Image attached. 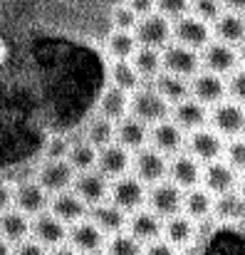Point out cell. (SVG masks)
<instances>
[{
	"mask_svg": "<svg viewBox=\"0 0 245 255\" xmlns=\"http://www.w3.org/2000/svg\"><path fill=\"white\" fill-rule=\"evenodd\" d=\"M131 151H126L124 146H119L117 141L99 149L97 154V171L104 178H122L126 176V171L131 169Z\"/></svg>",
	"mask_w": 245,
	"mask_h": 255,
	"instance_id": "cell-20",
	"label": "cell"
},
{
	"mask_svg": "<svg viewBox=\"0 0 245 255\" xmlns=\"http://www.w3.org/2000/svg\"><path fill=\"white\" fill-rule=\"evenodd\" d=\"M188 92H191V99H196L198 104H203L208 109V107H216V104L223 102V97H226V82H223V77L203 70L196 77H191Z\"/></svg>",
	"mask_w": 245,
	"mask_h": 255,
	"instance_id": "cell-14",
	"label": "cell"
},
{
	"mask_svg": "<svg viewBox=\"0 0 245 255\" xmlns=\"http://www.w3.org/2000/svg\"><path fill=\"white\" fill-rule=\"evenodd\" d=\"M156 12L168 20H178L191 12V0H156Z\"/></svg>",
	"mask_w": 245,
	"mask_h": 255,
	"instance_id": "cell-42",
	"label": "cell"
},
{
	"mask_svg": "<svg viewBox=\"0 0 245 255\" xmlns=\"http://www.w3.org/2000/svg\"><path fill=\"white\" fill-rule=\"evenodd\" d=\"M30 226H32L30 216L20 213L17 208H10V211H5L0 216V238L5 243H10V246H17V243L27 241Z\"/></svg>",
	"mask_w": 245,
	"mask_h": 255,
	"instance_id": "cell-30",
	"label": "cell"
},
{
	"mask_svg": "<svg viewBox=\"0 0 245 255\" xmlns=\"http://www.w3.org/2000/svg\"><path fill=\"white\" fill-rule=\"evenodd\" d=\"M50 255H80V253H77L72 246H65V243H62V246L52 248V253H50Z\"/></svg>",
	"mask_w": 245,
	"mask_h": 255,
	"instance_id": "cell-50",
	"label": "cell"
},
{
	"mask_svg": "<svg viewBox=\"0 0 245 255\" xmlns=\"http://www.w3.org/2000/svg\"><path fill=\"white\" fill-rule=\"evenodd\" d=\"M139 42L134 37V32H119V30H112L104 40V57L109 62L114 60H131L134 52H136Z\"/></svg>",
	"mask_w": 245,
	"mask_h": 255,
	"instance_id": "cell-31",
	"label": "cell"
},
{
	"mask_svg": "<svg viewBox=\"0 0 245 255\" xmlns=\"http://www.w3.org/2000/svg\"><path fill=\"white\" fill-rule=\"evenodd\" d=\"M238 178H241V173L233 171L226 161H211V164H206V169L201 173V181H203V186L211 196L231 193L238 186Z\"/></svg>",
	"mask_w": 245,
	"mask_h": 255,
	"instance_id": "cell-17",
	"label": "cell"
},
{
	"mask_svg": "<svg viewBox=\"0 0 245 255\" xmlns=\"http://www.w3.org/2000/svg\"><path fill=\"white\" fill-rule=\"evenodd\" d=\"M201 164L191 156V154H176L171 161H168V176H171V183H176L181 191H191V188H198L201 183Z\"/></svg>",
	"mask_w": 245,
	"mask_h": 255,
	"instance_id": "cell-23",
	"label": "cell"
},
{
	"mask_svg": "<svg viewBox=\"0 0 245 255\" xmlns=\"http://www.w3.org/2000/svg\"><path fill=\"white\" fill-rule=\"evenodd\" d=\"M208 119L213 124V129L221 136H243L245 134V109L243 104L236 102H221L216 107H211Z\"/></svg>",
	"mask_w": 245,
	"mask_h": 255,
	"instance_id": "cell-10",
	"label": "cell"
},
{
	"mask_svg": "<svg viewBox=\"0 0 245 255\" xmlns=\"http://www.w3.org/2000/svg\"><path fill=\"white\" fill-rule=\"evenodd\" d=\"M0 255H12V246H10V243H5L2 238H0Z\"/></svg>",
	"mask_w": 245,
	"mask_h": 255,
	"instance_id": "cell-51",
	"label": "cell"
},
{
	"mask_svg": "<svg viewBox=\"0 0 245 255\" xmlns=\"http://www.w3.org/2000/svg\"><path fill=\"white\" fill-rule=\"evenodd\" d=\"M238 213L231 221L201 223L196 241L186 248V255H245V171L233 188Z\"/></svg>",
	"mask_w": 245,
	"mask_h": 255,
	"instance_id": "cell-1",
	"label": "cell"
},
{
	"mask_svg": "<svg viewBox=\"0 0 245 255\" xmlns=\"http://www.w3.org/2000/svg\"><path fill=\"white\" fill-rule=\"evenodd\" d=\"M134 37H136L139 47L163 50L166 45L173 42V22L168 17H163L161 12H151L146 17H139V22L134 27Z\"/></svg>",
	"mask_w": 245,
	"mask_h": 255,
	"instance_id": "cell-3",
	"label": "cell"
},
{
	"mask_svg": "<svg viewBox=\"0 0 245 255\" xmlns=\"http://www.w3.org/2000/svg\"><path fill=\"white\" fill-rule=\"evenodd\" d=\"M77 171L67 159H55V161H42V166L35 173V181L47 191V196H57L72 188Z\"/></svg>",
	"mask_w": 245,
	"mask_h": 255,
	"instance_id": "cell-6",
	"label": "cell"
},
{
	"mask_svg": "<svg viewBox=\"0 0 245 255\" xmlns=\"http://www.w3.org/2000/svg\"><path fill=\"white\" fill-rule=\"evenodd\" d=\"M151 87L161 94L171 107L191 97V92H188V82H186V80H181V77H176V75H168V72H161V75L154 80V85Z\"/></svg>",
	"mask_w": 245,
	"mask_h": 255,
	"instance_id": "cell-36",
	"label": "cell"
},
{
	"mask_svg": "<svg viewBox=\"0 0 245 255\" xmlns=\"http://www.w3.org/2000/svg\"><path fill=\"white\" fill-rule=\"evenodd\" d=\"M241 65V57H238V50L226 45V42H218V40H211L203 50H201V67L206 72H213L218 77L223 75H231L236 72Z\"/></svg>",
	"mask_w": 245,
	"mask_h": 255,
	"instance_id": "cell-9",
	"label": "cell"
},
{
	"mask_svg": "<svg viewBox=\"0 0 245 255\" xmlns=\"http://www.w3.org/2000/svg\"><path fill=\"white\" fill-rule=\"evenodd\" d=\"M72 191L80 196L89 208H92V206L102 203V201L109 196V178H104L97 169L84 171V173H77V176H75Z\"/></svg>",
	"mask_w": 245,
	"mask_h": 255,
	"instance_id": "cell-22",
	"label": "cell"
},
{
	"mask_svg": "<svg viewBox=\"0 0 245 255\" xmlns=\"http://www.w3.org/2000/svg\"><path fill=\"white\" fill-rule=\"evenodd\" d=\"M226 156H228V166L238 173L245 171V136H236L231 144H226Z\"/></svg>",
	"mask_w": 245,
	"mask_h": 255,
	"instance_id": "cell-41",
	"label": "cell"
},
{
	"mask_svg": "<svg viewBox=\"0 0 245 255\" xmlns=\"http://www.w3.org/2000/svg\"><path fill=\"white\" fill-rule=\"evenodd\" d=\"M131 67L136 70V75L144 80H156L159 75L163 72L161 67V52L159 50H149V47H136L134 57L129 60Z\"/></svg>",
	"mask_w": 245,
	"mask_h": 255,
	"instance_id": "cell-35",
	"label": "cell"
},
{
	"mask_svg": "<svg viewBox=\"0 0 245 255\" xmlns=\"http://www.w3.org/2000/svg\"><path fill=\"white\" fill-rule=\"evenodd\" d=\"M82 139L87 144H92L97 151L109 146V144H114V122H109V119H104L99 114L92 117L89 124L82 129Z\"/></svg>",
	"mask_w": 245,
	"mask_h": 255,
	"instance_id": "cell-34",
	"label": "cell"
},
{
	"mask_svg": "<svg viewBox=\"0 0 245 255\" xmlns=\"http://www.w3.org/2000/svg\"><path fill=\"white\" fill-rule=\"evenodd\" d=\"M104 255H144V251L129 233H117L104 243Z\"/></svg>",
	"mask_w": 245,
	"mask_h": 255,
	"instance_id": "cell-38",
	"label": "cell"
},
{
	"mask_svg": "<svg viewBox=\"0 0 245 255\" xmlns=\"http://www.w3.org/2000/svg\"><path fill=\"white\" fill-rule=\"evenodd\" d=\"M213 196L206 191V188H191L186 196H183V206H181V211H183V216H188L191 221H206V218H211V213H213Z\"/></svg>",
	"mask_w": 245,
	"mask_h": 255,
	"instance_id": "cell-32",
	"label": "cell"
},
{
	"mask_svg": "<svg viewBox=\"0 0 245 255\" xmlns=\"http://www.w3.org/2000/svg\"><path fill=\"white\" fill-rule=\"evenodd\" d=\"M213 40V30L208 22H203L201 17H196L193 12L173 20V42L188 47V50H203L208 42Z\"/></svg>",
	"mask_w": 245,
	"mask_h": 255,
	"instance_id": "cell-5",
	"label": "cell"
},
{
	"mask_svg": "<svg viewBox=\"0 0 245 255\" xmlns=\"http://www.w3.org/2000/svg\"><path fill=\"white\" fill-rule=\"evenodd\" d=\"M149 141H151V146H154L156 151H161L163 156H176V154H181L183 146H186L183 131H181L171 119L159 122V124H154V127L149 129Z\"/></svg>",
	"mask_w": 245,
	"mask_h": 255,
	"instance_id": "cell-19",
	"label": "cell"
},
{
	"mask_svg": "<svg viewBox=\"0 0 245 255\" xmlns=\"http://www.w3.org/2000/svg\"><path fill=\"white\" fill-rule=\"evenodd\" d=\"M221 5H223V10H228V12H245V0H221Z\"/></svg>",
	"mask_w": 245,
	"mask_h": 255,
	"instance_id": "cell-48",
	"label": "cell"
},
{
	"mask_svg": "<svg viewBox=\"0 0 245 255\" xmlns=\"http://www.w3.org/2000/svg\"><path fill=\"white\" fill-rule=\"evenodd\" d=\"M171 122L181 129V131H196L203 129L208 122V109L203 104H198L196 99H183L178 104L171 107Z\"/></svg>",
	"mask_w": 245,
	"mask_h": 255,
	"instance_id": "cell-24",
	"label": "cell"
},
{
	"mask_svg": "<svg viewBox=\"0 0 245 255\" xmlns=\"http://www.w3.org/2000/svg\"><path fill=\"white\" fill-rule=\"evenodd\" d=\"M92 255H104V253H92Z\"/></svg>",
	"mask_w": 245,
	"mask_h": 255,
	"instance_id": "cell-53",
	"label": "cell"
},
{
	"mask_svg": "<svg viewBox=\"0 0 245 255\" xmlns=\"http://www.w3.org/2000/svg\"><path fill=\"white\" fill-rule=\"evenodd\" d=\"M186 149L198 164H211V161H218L226 154V141L216 129L203 127V129H196V131L188 134Z\"/></svg>",
	"mask_w": 245,
	"mask_h": 255,
	"instance_id": "cell-7",
	"label": "cell"
},
{
	"mask_svg": "<svg viewBox=\"0 0 245 255\" xmlns=\"http://www.w3.org/2000/svg\"><path fill=\"white\" fill-rule=\"evenodd\" d=\"M97 149L92 144H87L84 139L77 141V144H70V151H67V161L72 164V169L77 173H84V171H94L97 169Z\"/></svg>",
	"mask_w": 245,
	"mask_h": 255,
	"instance_id": "cell-37",
	"label": "cell"
},
{
	"mask_svg": "<svg viewBox=\"0 0 245 255\" xmlns=\"http://www.w3.org/2000/svg\"><path fill=\"white\" fill-rule=\"evenodd\" d=\"M136 243H151L159 241V236L163 233V223L161 218L151 211H134L126 216V228H124Z\"/></svg>",
	"mask_w": 245,
	"mask_h": 255,
	"instance_id": "cell-21",
	"label": "cell"
},
{
	"mask_svg": "<svg viewBox=\"0 0 245 255\" xmlns=\"http://www.w3.org/2000/svg\"><path fill=\"white\" fill-rule=\"evenodd\" d=\"M211 30H213L218 42H226L231 47H241L245 42V17L241 12L223 10V15L211 25Z\"/></svg>",
	"mask_w": 245,
	"mask_h": 255,
	"instance_id": "cell-28",
	"label": "cell"
},
{
	"mask_svg": "<svg viewBox=\"0 0 245 255\" xmlns=\"http://www.w3.org/2000/svg\"><path fill=\"white\" fill-rule=\"evenodd\" d=\"M10 208H12V186L0 181V216L5 211H10Z\"/></svg>",
	"mask_w": 245,
	"mask_h": 255,
	"instance_id": "cell-47",
	"label": "cell"
},
{
	"mask_svg": "<svg viewBox=\"0 0 245 255\" xmlns=\"http://www.w3.org/2000/svg\"><path fill=\"white\" fill-rule=\"evenodd\" d=\"M47 211H50L57 221H62L65 226H75L77 221L87 218L89 206L82 201L75 191H65V193L50 196V206H47Z\"/></svg>",
	"mask_w": 245,
	"mask_h": 255,
	"instance_id": "cell-18",
	"label": "cell"
},
{
	"mask_svg": "<svg viewBox=\"0 0 245 255\" xmlns=\"http://www.w3.org/2000/svg\"><path fill=\"white\" fill-rule=\"evenodd\" d=\"M30 236L42 248H57V246H62L67 241V226L62 221H57L50 211H45V213H40V216L32 218Z\"/></svg>",
	"mask_w": 245,
	"mask_h": 255,
	"instance_id": "cell-15",
	"label": "cell"
},
{
	"mask_svg": "<svg viewBox=\"0 0 245 255\" xmlns=\"http://www.w3.org/2000/svg\"><path fill=\"white\" fill-rule=\"evenodd\" d=\"M107 80H109V85L112 87H117V89H122V92H126V94L136 92L139 87L144 85L141 77L136 75V70L131 67L129 60H114V62H109Z\"/></svg>",
	"mask_w": 245,
	"mask_h": 255,
	"instance_id": "cell-33",
	"label": "cell"
},
{
	"mask_svg": "<svg viewBox=\"0 0 245 255\" xmlns=\"http://www.w3.org/2000/svg\"><path fill=\"white\" fill-rule=\"evenodd\" d=\"M67 241L72 243V248L77 253L92 255V253H102L104 251V233L89 221V218H82L75 226L67 228Z\"/></svg>",
	"mask_w": 245,
	"mask_h": 255,
	"instance_id": "cell-16",
	"label": "cell"
},
{
	"mask_svg": "<svg viewBox=\"0 0 245 255\" xmlns=\"http://www.w3.org/2000/svg\"><path fill=\"white\" fill-rule=\"evenodd\" d=\"M109 201L124 213H134L141 211L146 201V188L136 176H122L114 178V183H109Z\"/></svg>",
	"mask_w": 245,
	"mask_h": 255,
	"instance_id": "cell-8",
	"label": "cell"
},
{
	"mask_svg": "<svg viewBox=\"0 0 245 255\" xmlns=\"http://www.w3.org/2000/svg\"><path fill=\"white\" fill-rule=\"evenodd\" d=\"M129 117L146 124L149 129L159 122H166L171 117V104L163 99L154 87L141 85L136 92L129 94Z\"/></svg>",
	"mask_w": 245,
	"mask_h": 255,
	"instance_id": "cell-2",
	"label": "cell"
},
{
	"mask_svg": "<svg viewBox=\"0 0 245 255\" xmlns=\"http://www.w3.org/2000/svg\"><path fill=\"white\" fill-rule=\"evenodd\" d=\"M12 206L25 213V216H40L47 211L50 206V196L47 191L32 178V181H20L15 188H12Z\"/></svg>",
	"mask_w": 245,
	"mask_h": 255,
	"instance_id": "cell-13",
	"label": "cell"
},
{
	"mask_svg": "<svg viewBox=\"0 0 245 255\" xmlns=\"http://www.w3.org/2000/svg\"><path fill=\"white\" fill-rule=\"evenodd\" d=\"M161 67L163 72L176 75L181 80L196 77L201 72V55L196 50H188L178 42H171L161 50Z\"/></svg>",
	"mask_w": 245,
	"mask_h": 255,
	"instance_id": "cell-4",
	"label": "cell"
},
{
	"mask_svg": "<svg viewBox=\"0 0 245 255\" xmlns=\"http://www.w3.org/2000/svg\"><path fill=\"white\" fill-rule=\"evenodd\" d=\"M226 94L231 97V102L236 104H245V67L231 72V80L226 82Z\"/></svg>",
	"mask_w": 245,
	"mask_h": 255,
	"instance_id": "cell-43",
	"label": "cell"
},
{
	"mask_svg": "<svg viewBox=\"0 0 245 255\" xmlns=\"http://www.w3.org/2000/svg\"><path fill=\"white\" fill-rule=\"evenodd\" d=\"M89 221L107 236H117V233H124L126 228V213L122 208H117L112 201H102L97 206L89 208Z\"/></svg>",
	"mask_w": 245,
	"mask_h": 255,
	"instance_id": "cell-26",
	"label": "cell"
},
{
	"mask_svg": "<svg viewBox=\"0 0 245 255\" xmlns=\"http://www.w3.org/2000/svg\"><path fill=\"white\" fill-rule=\"evenodd\" d=\"M7 60H10V45H7V40L0 35V67H2Z\"/></svg>",
	"mask_w": 245,
	"mask_h": 255,
	"instance_id": "cell-49",
	"label": "cell"
},
{
	"mask_svg": "<svg viewBox=\"0 0 245 255\" xmlns=\"http://www.w3.org/2000/svg\"><path fill=\"white\" fill-rule=\"evenodd\" d=\"M191 12L196 17H201L203 22L213 25L223 15V5H221V0H191Z\"/></svg>",
	"mask_w": 245,
	"mask_h": 255,
	"instance_id": "cell-40",
	"label": "cell"
},
{
	"mask_svg": "<svg viewBox=\"0 0 245 255\" xmlns=\"http://www.w3.org/2000/svg\"><path fill=\"white\" fill-rule=\"evenodd\" d=\"M114 141L119 146H124L126 151L136 154L149 141V127L141 124V122H136L134 117H124L122 122L114 124Z\"/></svg>",
	"mask_w": 245,
	"mask_h": 255,
	"instance_id": "cell-25",
	"label": "cell"
},
{
	"mask_svg": "<svg viewBox=\"0 0 245 255\" xmlns=\"http://www.w3.org/2000/svg\"><path fill=\"white\" fill-rule=\"evenodd\" d=\"M144 255H178V248H173L171 243H166V241H151V243H146V251Z\"/></svg>",
	"mask_w": 245,
	"mask_h": 255,
	"instance_id": "cell-45",
	"label": "cell"
},
{
	"mask_svg": "<svg viewBox=\"0 0 245 255\" xmlns=\"http://www.w3.org/2000/svg\"><path fill=\"white\" fill-rule=\"evenodd\" d=\"M126 5H129L139 17H146V15L156 12V0H126Z\"/></svg>",
	"mask_w": 245,
	"mask_h": 255,
	"instance_id": "cell-46",
	"label": "cell"
},
{
	"mask_svg": "<svg viewBox=\"0 0 245 255\" xmlns=\"http://www.w3.org/2000/svg\"><path fill=\"white\" fill-rule=\"evenodd\" d=\"M196 233H198V223L191 221V218L183 216V213H176V216L166 218L161 236H163V241L171 243L173 248H183V251H186V248L196 241Z\"/></svg>",
	"mask_w": 245,
	"mask_h": 255,
	"instance_id": "cell-27",
	"label": "cell"
},
{
	"mask_svg": "<svg viewBox=\"0 0 245 255\" xmlns=\"http://www.w3.org/2000/svg\"><path fill=\"white\" fill-rule=\"evenodd\" d=\"M12 255H50V253H47V248H42L37 241L27 238V241H22V243H17V246L12 248Z\"/></svg>",
	"mask_w": 245,
	"mask_h": 255,
	"instance_id": "cell-44",
	"label": "cell"
},
{
	"mask_svg": "<svg viewBox=\"0 0 245 255\" xmlns=\"http://www.w3.org/2000/svg\"><path fill=\"white\" fill-rule=\"evenodd\" d=\"M109 22H112V30H119V32H134V27H136V22H139V15H136L126 2H119V5L112 7V17H109Z\"/></svg>",
	"mask_w": 245,
	"mask_h": 255,
	"instance_id": "cell-39",
	"label": "cell"
},
{
	"mask_svg": "<svg viewBox=\"0 0 245 255\" xmlns=\"http://www.w3.org/2000/svg\"><path fill=\"white\" fill-rule=\"evenodd\" d=\"M97 114L109 119V122H122L124 117H129V94L117 89V87L107 85V89L102 92L99 97V104H97Z\"/></svg>",
	"mask_w": 245,
	"mask_h": 255,
	"instance_id": "cell-29",
	"label": "cell"
},
{
	"mask_svg": "<svg viewBox=\"0 0 245 255\" xmlns=\"http://www.w3.org/2000/svg\"><path fill=\"white\" fill-rule=\"evenodd\" d=\"M146 203H149V211L156 213L159 218H171L181 211L183 206V193L176 183L171 181H159L149 188L146 193Z\"/></svg>",
	"mask_w": 245,
	"mask_h": 255,
	"instance_id": "cell-12",
	"label": "cell"
},
{
	"mask_svg": "<svg viewBox=\"0 0 245 255\" xmlns=\"http://www.w3.org/2000/svg\"><path fill=\"white\" fill-rule=\"evenodd\" d=\"M131 169H134V176L146 186H154L163 181V176L168 173V161L161 151H156L154 146H144L139 149L134 156H131Z\"/></svg>",
	"mask_w": 245,
	"mask_h": 255,
	"instance_id": "cell-11",
	"label": "cell"
},
{
	"mask_svg": "<svg viewBox=\"0 0 245 255\" xmlns=\"http://www.w3.org/2000/svg\"><path fill=\"white\" fill-rule=\"evenodd\" d=\"M238 57H241V62H243V65H245V42H243V45H241V52H238Z\"/></svg>",
	"mask_w": 245,
	"mask_h": 255,
	"instance_id": "cell-52",
	"label": "cell"
}]
</instances>
